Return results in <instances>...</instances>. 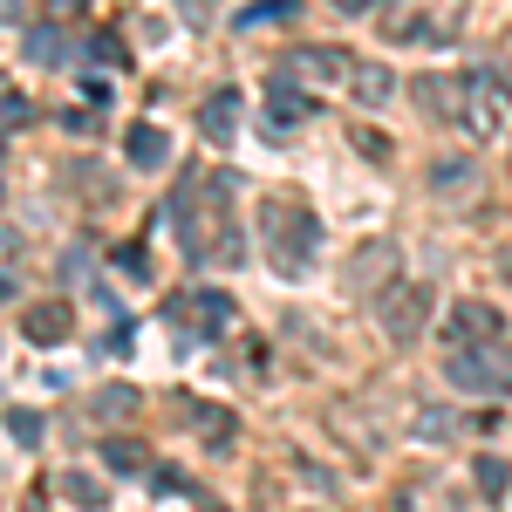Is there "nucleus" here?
I'll return each mask as SVG.
<instances>
[{
  "instance_id": "obj_1",
  "label": "nucleus",
  "mask_w": 512,
  "mask_h": 512,
  "mask_svg": "<svg viewBox=\"0 0 512 512\" xmlns=\"http://www.w3.org/2000/svg\"><path fill=\"white\" fill-rule=\"evenodd\" d=\"M267 219H274V246H267V260H274V274H301L308 260H315L321 246V226L308 205H287V198H267Z\"/></svg>"
},
{
  "instance_id": "obj_2",
  "label": "nucleus",
  "mask_w": 512,
  "mask_h": 512,
  "mask_svg": "<svg viewBox=\"0 0 512 512\" xmlns=\"http://www.w3.org/2000/svg\"><path fill=\"white\" fill-rule=\"evenodd\" d=\"M444 383L472 396H506L512 390V342H485V349H451L444 355Z\"/></svg>"
},
{
  "instance_id": "obj_3",
  "label": "nucleus",
  "mask_w": 512,
  "mask_h": 512,
  "mask_svg": "<svg viewBox=\"0 0 512 512\" xmlns=\"http://www.w3.org/2000/svg\"><path fill=\"white\" fill-rule=\"evenodd\" d=\"M431 287H424V280H396L390 294H383V301H376V315H383V335H390V342H417V335H424V328H431Z\"/></svg>"
},
{
  "instance_id": "obj_4",
  "label": "nucleus",
  "mask_w": 512,
  "mask_h": 512,
  "mask_svg": "<svg viewBox=\"0 0 512 512\" xmlns=\"http://www.w3.org/2000/svg\"><path fill=\"white\" fill-rule=\"evenodd\" d=\"M233 294H226V287H192V294H178V301H171V321H178V328H192V335H226V328H233Z\"/></svg>"
},
{
  "instance_id": "obj_5",
  "label": "nucleus",
  "mask_w": 512,
  "mask_h": 512,
  "mask_svg": "<svg viewBox=\"0 0 512 512\" xmlns=\"http://www.w3.org/2000/svg\"><path fill=\"white\" fill-rule=\"evenodd\" d=\"M458 117L472 137H499V76H465L458 82Z\"/></svg>"
},
{
  "instance_id": "obj_6",
  "label": "nucleus",
  "mask_w": 512,
  "mask_h": 512,
  "mask_svg": "<svg viewBox=\"0 0 512 512\" xmlns=\"http://www.w3.org/2000/svg\"><path fill=\"white\" fill-rule=\"evenodd\" d=\"M451 342H458V349L506 342V315H499L492 301H458V308H451Z\"/></svg>"
},
{
  "instance_id": "obj_7",
  "label": "nucleus",
  "mask_w": 512,
  "mask_h": 512,
  "mask_svg": "<svg viewBox=\"0 0 512 512\" xmlns=\"http://www.w3.org/2000/svg\"><path fill=\"white\" fill-rule=\"evenodd\" d=\"M21 335H28L35 349H55V342L76 335V308H69V301H35V308H21Z\"/></svg>"
},
{
  "instance_id": "obj_8",
  "label": "nucleus",
  "mask_w": 512,
  "mask_h": 512,
  "mask_svg": "<svg viewBox=\"0 0 512 512\" xmlns=\"http://www.w3.org/2000/svg\"><path fill=\"white\" fill-rule=\"evenodd\" d=\"M123 158H130V171H164V164H171V137H164L158 123H130Z\"/></svg>"
},
{
  "instance_id": "obj_9",
  "label": "nucleus",
  "mask_w": 512,
  "mask_h": 512,
  "mask_svg": "<svg viewBox=\"0 0 512 512\" xmlns=\"http://www.w3.org/2000/svg\"><path fill=\"white\" fill-rule=\"evenodd\" d=\"M69 48H76V41H69V28H62V21H28V28H21V55H28V62H41V69H55Z\"/></svg>"
},
{
  "instance_id": "obj_10",
  "label": "nucleus",
  "mask_w": 512,
  "mask_h": 512,
  "mask_svg": "<svg viewBox=\"0 0 512 512\" xmlns=\"http://www.w3.org/2000/svg\"><path fill=\"white\" fill-rule=\"evenodd\" d=\"M178 417H185L212 451H226V444L239 437V417H233V410H219V403H178Z\"/></svg>"
},
{
  "instance_id": "obj_11",
  "label": "nucleus",
  "mask_w": 512,
  "mask_h": 512,
  "mask_svg": "<svg viewBox=\"0 0 512 512\" xmlns=\"http://www.w3.org/2000/svg\"><path fill=\"white\" fill-rule=\"evenodd\" d=\"M396 267H403V260H396V246H390V239H369V246H362V253L349 260V280L362 287V294H369V287L396 280Z\"/></svg>"
},
{
  "instance_id": "obj_12",
  "label": "nucleus",
  "mask_w": 512,
  "mask_h": 512,
  "mask_svg": "<svg viewBox=\"0 0 512 512\" xmlns=\"http://www.w3.org/2000/svg\"><path fill=\"white\" fill-rule=\"evenodd\" d=\"M198 130H205L212 144H226V137L239 130V89H212L205 110H198Z\"/></svg>"
},
{
  "instance_id": "obj_13",
  "label": "nucleus",
  "mask_w": 512,
  "mask_h": 512,
  "mask_svg": "<svg viewBox=\"0 0 512 512\" xmlns=\"http://www.w3.org/2000/svg\"><path fill=\"white\" fill-rule=\"evenodd\" d=\"M349 96L362 103V110H376V103H390V96H396V76L383 69V62H355V69H349Z\"/></svg>"
},
{
  "instance_id": "obj_14",
  "label": "nucleus",
  "mask_w": 512,
  "mask_h": 512,
  "mask_svg": "<svg viewBox=\"0 0 512 512\" xmlns=\"http://www.w3.org/2000/svg\"><path fill=\"white\" fill-rule=\"evenodd\" d=\"M267 103H274V123H301V117H315V96L301 89L294 76H274L267 82Z\"/></svg>"
},
{
  "instance_id": "obj_15",
  "label": "nucleus",
  "mask_w": 512,
  "mask_h": 512,
  "mask_svg": "<svg viewBox=\"0 0 512 512\" xmlns=\"http://www.w3.org/2000/svg\"><path fill=\"white\" fill-rule=\"evenodd\" d=\"M410 96H417L424 117H458V82H451V76H417V82H410Z\"/></svg>"
},
{
  "instance_id": "obj_16",
  "label": "nucleus",
  "mask_w": 512,
  "mask_h": 512,
  "mask_svg": "<svg viewBox=\"0 0 512 512\" xmlns=\"http://www.w3.org/2000/svg\"><path fill=\"white\" fill-rule=\"evenodd\" d=\"M465 431H472L465 410H417V417H410V437H424V444H437V437H465Z\"/></svg>"
},
{
  "instance_id": "obj_17",
  "label": "nucleus",
  "mask_w": 512,
  "mask_h": 512,
  "mask_svg": "<svg viewBox=\"0 0 512 512\" xmlns=\"http://www.w3.org/2000/svg\"><path fill=\"white\" fill-rule=\"evenodd\" d=\"M103 465H110V472H151V451H144L137 437H110V444H103Z\"/></svg>"
},
{
  "instance_id": "obj_18",
  "label": "nucleus",
  "mask_w": 512,
  "mask_h": 512,
  "mask_svg": "<svg viewBox=\"0 0 512 512\" xmlns=\"http://www.w3.org/2000/svg\"><path fill=\"white\" fill-rule=\"evenodd\" d=\"M472 478H478V492H485V499H506V492H512V465H506V458H492V451L472 458Z\"/></svg>"
},
{
  "instance_id": "obj_19",
  "label": "nucleus",
  "mask_w": 512,
  "mask_h": 512,
  "mask_svg": "<svg viewBox=\"0 0 512 512\" xmlns=\"http://www.w3.org/2000/svg\"><path fill=\"white\" fill-rule=\"evenodd\" d=\"M62 492H69L82 512H103V506H110V499H103V478H96V472H62Z\"/></svg>"
},
{
  "instance_id": "obj_20",
  "label": "nucleus",
  "mask_w": 512,
  "mask_h": 512,
  "mask_svg": "<svg viewBox=\"0 0 512 512\" xmlns=\"http://www.w3.org/2000/svg\"><path fill=\"white\" fill-rule=\"evenodd\" d=\"M431 192H444V198H451V192H472V164H465V158H437L431 164Z\"/></svg>"
},
{
  "instance_id": "obj_21",
  "label": "nucleus",
  "mask_w": 512,
  "mask_h": 512,
  "mask_svg": "<svg viewBox=\"0 0 512 512\" xmlns=\"http://www.w3.org/2000/svg\"><path fill=\"white\" fill-rule=\"evenodd\" d=\"M294 62H301V76H349L355 69L349 55H335V48H301Z\"/></svg>"
},
{
  "instance_id": "obj_22",
  "label": "nucleus",
  "mask_w": 512,
  "mask_h": 512,
  "mask_svg": "<svg viewBox=\"0 0 512 512\" xmlns=\"http://www.w3.org/2000/svg\"><path fill=\"white\" fill-rule=\"evenodd\" d=\"M41 431H48V424H41V410H21V403L7 410V437H14V444H41Z\"/></svg>"
},
{
  "instance_id": "obj_23",
  "label": "nucleus",
  "mask_w": 512,
  "mask_h": 512,
  "mask_svg": "<svg viewBox=\"0 0 512 512\" xmlns=\"http://www.w3.org/2000/svg\"><path fill=\"white\" fill-rule=\"evenodd\" d=\"M130 410H137V390H123V383L96 390V417H130Z\"/></svg>"
},
{
  "instance_id": "obj_24",
  "label": "nucleus",
  "mask_w": 512,
  "mask_h": 512,
  "mask_svg": "<svg viewBox=\"0 0 512 512\" xmlns=\"http://www.w3.org/2000/svg\"><path fill=\"white\" fill-rule=\"evenodd\" d=\"M383 35L390 41H417V35H431V21H424V14H383Z\"/></svg>"
},
{
  "instance_id": "obj_25",
  "label": "nucleus",
  "mask_w": 512,
  "mask_h": 512,
  "mask_svg": "<svg viewBox=\"0 0 512 512\" xmlns=\"http://www.w3.org/2000/svg\"><path fill=\"white\" fill-rule=\"evenodd\" d=\"M349 144H355V151H362V158L390 164V137H376V130H349Z\"/></svg>"
},
{
  "instance_id": "obj_26",
  "label": "nucleus",
  "mask_w": 512,
  "mask_h": 512,
  "mask_svg": "<svg viewBox=\"0 0 512 512\" xmlns=\"http://www.w3.org/2000/svg\"><path fill=\"white\" fill-rule=\"evenodd\" d=\"M28 117H35L28 96H0V130H14V123H28Z\"/></svg>"
},
{
  "instance_id": "obj_27",
  "label": "nucleus",
  "mask_w": 512,
  "mask_h": 512,
  "mask_svg": "<svg viewBox=\"0 0 512 512\" xmlns=\"http://www.w3.org/2000/svg\"><path fill=\"white\" fill-rule=\"evenodd\" d=\"M287 7H294V0H253V7H246V14H239V21H280V14H287Z\"/></svg>"
},
{
  "instance_id": "obj_28",
  "label": "nucleus",
  "mask_w": 512,
  "mask_h": 512,
  "mask_svg": "<svg viewBox=\"0 0 512 512\" xmlns=\"http://www.w3.org/2000/svg\"><path fill=\"white\" fill-rule=\"evenodd\" d=\"M89 55H96V62H123V41L117 35H89Z\"/></svg>"
},
{
  "instance_id": "obj_29",
  "label": "nucleus",
  "mask_w": 512,
  "mask_h": 512,
  "mask_svg": "<svg viewBox=\"0 0 512 512\" xmlns=\"http://www.w3.org/2000/svg\"><path fill=\"white\" fill-rule=\"evenodd\" d=\"M62 130H69V137H89V130H96V117H89V110H69V117H62Z\"/></svg>"
},
{
  "instance_id": "obj_30",
  "label": "nucleus",
  "mask_w": 512,
  "mask_h": 512,
  "mask_svg": "<svg viewBox=\"0 0 512 512\" xmlns=\"http://www.w3.org/2000/svg\"><path fill=\"white\" fill-rule=\"evenodd\" d=\"M192 506H198V512H226L219 499H212V492H192Z\"/></svg>"
},
{
  "instance_id": "obj_31",
  "label": "nucleus",
  "mask_w": 512,
  "mask_h": 512,
  "mask_svg": "<svg viewBox=\"0 0 512 512\" xmlns=\"http://www.w3.org/2000/svg\"><path fill=\"white\" fill-rule=\"evenodd\" d=\"M499 96H506V103H512V62H506V69H499Z\"/></svg>"
},
{
  "instance_id": "obj_32",
  "label": "nucleus",
  "mask_w": 512,
  "mask_h": 512,
  "mask_svg": "<svg viewBox=\"0 0 512 512\" xmlns=\"http://www.w3.org/2000/svg\"><path fill=\"white\" fill-rule=\"evenodd\" d=\"M21 512H41V506H21Z\"/></svg>"
},
{
  "instance_id": "obj_33",
  "label": "nucleus",
  "mask_w": 512,
  "mask_h": 512,
  "mask_svg": "<svg viewBox=\"0 0 512 512\" xmlns=\"http://www.w3.org/2000/svg\"><path fill=\"white\" fill-rule=\"evenodd\" d=\"M0 82H7V76H0Z\"/></svg>"
}]
</instances>
